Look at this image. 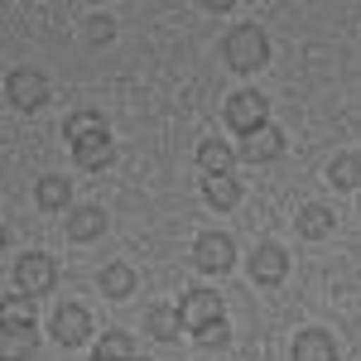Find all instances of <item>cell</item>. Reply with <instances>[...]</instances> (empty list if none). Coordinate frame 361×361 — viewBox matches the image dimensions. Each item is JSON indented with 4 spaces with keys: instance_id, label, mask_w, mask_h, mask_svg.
I'll list each match as a JSON object with an SVG mask.
<instances>
[{
    "instance_id": "obj_1",
    "label": "cell",
    "mask_w": 361,
    "mask_h": 361,
    "mask_svg": "<svg viewBox=\"0 0 361 361\" xmlns=\"http://www.w3.org/2000/svg\"><path fill=\"white\" fill-rule=\"evenodd\" d=\"M270 58V44H265V29L255 25H236L226 34V63L236 68V73H250V68H260Z\"/></svg>"
},
{
    "instance_id": "obj_2",
    "label": "cell",
    "mask_w": 361,
    "mask_h": 361,
    "mask_svg": "<svg viewBox=\"0 0 361 361\" xmlns=\"http://www.w3.org/2000/svg\"><path fill=\"white\" fill-rule=\"evenodd\" d=\"M5 97H10L15 111H39V106L54 97V87H49V78H44L39 68H15V73L5 78Z\"/></svg>"
},
{
    "instance_id": "obj_3",
    "label": "cell",
    "mask_w": 361,
    "mask_h": 361,
    "mask_svg": "<svg viewBox=\"0 0 361 361\" xmlns=\"http://www.w3.org/2000/svg\"><path fill=\"white\" fill-rule=\"evenodd\" d=\"M54 260L49 255H39V250H29V255H20L15 260V284H20V294H29V299H39V294H49L54 289Z\"/></svg>"
},
{
    "instance_id": "obj_4",
    "label": "cell",
    "mask_w": 361,
    "mask_h": 361,
    "mask_svg": "<svg viewBox=\"0 0 361 361\" xmlns=\"http://www.w3.org/2000/svg\"><path fill=\"white\" fill-rule=\"evenodd\" d=\"M193 265H197V270H207V275H226V270L236 265V246H231V236H222V231H207V236H197Z\"/></svg>"
},
{
    "instance_id": "obj_5",
    "label": "cell",
    "mask_w": 361,
    "mask_h": 361,
    "mask_svg": "<svg viewBox=\"0 0 361 361\" xmlns=\"http://www.w3.org/2000/svg\"><path fill=\"white\" fill-rule=\"evenodd\" d=\"M265 111H270V102H265L260 92H236V97L226 102V126H231V130H241V135H250V130L270 126Z\"/></svg>"
},
{
    "instance_id": "obj_6",
    "label": "cell",
    "mask_w": 361,
    "mask_h": 361,
    "mask_svg": "<svg viewBox=\"0 0 361 361\" xmlns=\"http://www.w3.org/2000/svg\"><path fill=\"white\" fill-rule=\"evenodd\" d=\"M54 337L63 347H82L87 337H92V313L82 304H63L54 313Z\"/></svg>"
},
{
    "instance_id": "obj_7",
    "label": "cell",
    "mask_w": 361,
    "mask_h": 361,
    "mask_svg": "<svg viewBox=\"0 0 361 361\" xmlns=\"http://www.w3.org/2000/svg\"><path fill=\"white\" fill-rule=\"evenodd\" d=\"M241 154H246L250 164H270V159H279V154H284V130L260 126V130L241 135Z\"/></svg>"
},
{
    "instance_id": "obj_8",
    "label": "cell",
    "mask_w": 361,
    "mask_h": 361,
    "mask_svg": "<svg viewBox=\"0 0 361 361\" xmlns=\"http://www.w3.org/2000/svg\"><path fill=\"white\" fill-rule=\"evenodd\" d=\"M284 270H289L284 246H255L250 250V279L255 284H284Z\"/></svg>"
},
{
    "instance_id": "obj_9",
    "label": "cell",
    "mask_w": 361,
    "mask_h": 361,
    "mask_svg": "<svg viewBox=\"0 0 361 361\" xmlns=\"http://www.w3.org/2000/svg\"><path fill=\"white\" fill-rule=\"evenodd\" d=\"M178 313H183V323H188L193 333H202L207 323H217V318H222V299H217L212 289H193V294L183 299Z\"/></svg>"
},
{
    "instance_id": "obj_10",
    "label": "cell",
    "mask_w": 361,
    "mask_h": 361,
    "mask_svg": "<svg viewBox=\"0 0 361 361\" xmlns=\"http://www.w3.org/2000/svg\"><path fill=\"white\" fill-rule=\"evenodd\" d=\"M34 347H39L34 323H5V333H0V361H25Z\"/></svg>"
},
{
    "instance_id": "obj_11",
    "label": "cell",
    "mask_w": 361,
    "mask_h": 361,
    "mask_svg": "<svg viewBox=\"0 0 361 361\" xmlns=\"http://www.w3.org/2000/svg\"><path fill=\"white\" fill-rule=\"evenodd\" d=\"M294 361H337V347L328 333H318V328H308V333L294 337Z\"/></svg>"
},
{
    "instance_id": "obj_12",
    "label": "cell",
    "mask_w": 361,
    "mask_h": 361,
    "mask_svg": "<svg viewBox=\"0 0 361 361\" xmlns=\"http://www.w3.org/2000/svg\"><path fill=\"white\" fill-rule=\"evenodd\" d=\"M63 135H68V145H82V140L106 135V116L102 111H73L68 121H63Z\"/></svg>"
},
{
    "instance_id": "obj_13",
    "label": "cell",
    "mask_w": 361,
    "mask_h": 361,
    "mask_svg": "<svg viewBox=\"0 0 361 361\" xmlns=\"http://www.w3.org/2000/svg\"><path fill=\"white\" fill-rule=\"evenodd\" d=\"M73 159H78V169H106V164L116 159L111 135H97V140H82V145H73Z\"/></svg>"
},
{
    "instance_id": "obj_14",
    "label": "cell",
    "mask_w": 361,
    "mask_h": 361,
    "mask_svg": "<svg viewBox=\"0 0 361 361\" xmlns=\"http://www.w3.org/2000/svg\"><path fill=\"white\" fill-rule=\"evenodd\" d=\"M106 231V212L102 207H78L73 217H68V236L73 241H97Z\"/></svg>"
},
{
    "instance_id": "obj_15",
    "label": "cell",
    "mask_w": 361,
    "mask_h": 361,
    "mask_svg": "<svg viewBox=\"0 0 361 361\" xmlns=\"http://www.w3.org/2000/svg\"><path fill=\"white\" fill-rule=\"evenodd\" d=\"M135 289H140V279H135L130 265H106V270H102V294H106V299H130Z\"/></svg>"
},
{
    "instance_id": "obj_16",
    "label": "cell",
    "mask_w": 361,
    "mask_h": 361,
    "mask_svg": "<svg viewBox=\"0 0 361 361\" xmlns=\"http://www.w3.org/2000/svg\"><path fill=\"white\" fill-rule=\"evenodd\" d=\"M197 164L207 178H217V173H231V149H226L222 140H202L197 145Z\"/></svg>"
},
{
    "instance_id": "obj_17",
    "label": "cell",
    "mask_w": 361,
    "mask_h": 361,
    "mask_svg": "<svg viewBox=\"0 0 361 361\" xmlns=\"http://www.w3.org/2000/svg\"><path fill=\"white\" fill-rule=\"evenodd\" d=\"M34 197H39V207H68L73 202V183L68 178H58V173H49V178H39V188H34Z\"/></svg>"
},
{
    "instance_id": "obj_18",
    "label": "cell",
    "mask_w": 361,
    "mask_h": 361,
    "mask_svg": "<svg viewBox=\"0 0 361 361\" xmlns=\"http://www.w3.org/2000/svg\"><path fill=\"white\" fill-rule=\"evenodd\" d=\"M202 193H207V202H212V207H236V202H241V183H236V178H231V173H217V178H207V183H202Z\"/></svg>"
},
{
    "instance_id": "obj_19",
    "label": "cell",
    "mask_w": 361,
    "mask_h": 361,
    "mask_svg": "<svg viewBox=\"0 0 361 361\" xmlns=\"http://www.w3.org/2000/svg\"><path fill=\"white\" fill-rule=\"evenodd\" d=\"M145 323H149V337H159V342H173V337H178V328H183V313H178V308H149V318H145Z\"/></svg>"
},
{
    "instance_id": "obj_20",
    "label": "cell",
    "mask_w": 361,
    "mask_h": 361,
    "mask_svg": "<svg viewBox=\"0 0 361 361\" xmlns=\"http://www.w3.org/2000/svg\"><path fill=\"white\" fill-rule=\"evenodd\" d=\"M328 178L333 188H361V154H337L328 164Z\"/></svg>"
},
{
    "instance_id": "obj_21",
    "label": "cell",
    "mask_w": 361,
    "mask_h": 361,
    "mask_svg": "<svg viewBox=\"0 0 361 361\" xmlns=\"http://www.w3.org/2000/svg\"><path fill=\"white\" fill-rule=\"evenodd\" d=\"M299 231H304V236H313V241H318V236H328V231H333V212H328L323 202L299 207Z\"/></svg>"
},
{
    "instance_id": "obj_22",
    "label": "cell",
    "mask_w": 361,
    "mask_h": 361,
    "mask_svg": "<svg viewBox=\"0 0 361 361\" xmlns=\"http://www.w3.org/2000/svg\"><path fill=\"white\" fill-rule=\"evenodd\" d=\"M97 357L106 361H130L135 352H130V337L126 333H102V342H97Z\"/></svg>"
},
{
    "instance_id": "obj_23",
    "label": "cell",
    "mask_w": 361,
    "mask_h": 361,
    "mask_svg": "<svg viewBox=\"0 0 361 361\" xmlns=\"http://www.w3.org/2000/svg\"><path fill=\"white\" fill-rule=\"evenodd\" d=\"M5 323H34V304H29V294H10V299H5Z\"/></svg>"
},
{
    "instance_id": "obj_24",
    "label": "cell",
    "mask_w": 361,
    "mask_h": 361,
    "mask_svg": "<svg viewBox=\"0 0 361 361\" xmlns=\"http://www.w3.org/2000/svg\"><path fill=\"white\" fill-rule=\"evenodd\" d=\"M226 337H231V333H226V323H222V318H217V323H207V328L197 333V342H202V347H222Z\"/></svg>"
},
{
    "instance_id": "obj_25",
    "label": "cell",
    "mask_w": 361,
    "mask_h": 361,
    "mask_svg": "<svg viewBox=\"0 0 361 361\" xmlns=\"http://www.w3.org/2000/svg\"><path fill=\"white\" fill-rule=\"evenodd\" d=\"M111 34H116V25H111V20H106V15H97V20L87 25V39H92V44H106Z\"/></svg>"
},
{
    "instance_id": "obj_26",
    "label": "cell",
    "mask_w": 361,
    "mask_h": 361,
    "mask_svg": "<svg viewBox=\"0 0 361 361\" xmlns=\"http://www.w3.org/2000/svg\"><path fill=\"white\" fill-rule=\"evenodd\" d=\"M92 361H106V357H92Z\"/></svg>"
},
{
    "instance_id": "obj_27",
    "label": "cell",
    "mask_w": 361,
    "mask_h": 361,
    "mask_svg": "<svg viewBox=\"0 0 361 361\" xmlns=\"http://www.w3.org/2000/svg\"><path fill=\"white\" fill-rule=\"evenodd\" d=\"M130 361H145V357H130Z\"/></svg>"
}]
</instances>
